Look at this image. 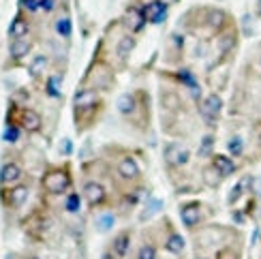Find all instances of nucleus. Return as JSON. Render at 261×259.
Segmentation results:
<instances>
[{
  "label": "nucleus",
  "instance_id": "58836bf2",
  "mask_svg": "<svg viewBox=\"0 0 261 259\" xmlns=\"http://www.w3.org/2000/svg\"><path fill=\"white\" fill-rule=\"evenodd\" d=\"M201 259H205V257H201Z\"/></svg>",
  "mask_w": 261,
  "mask_h": 259
},
{
  "label": "nucleus",
  "instance_id": "c9c22d12",
  "mask_svg": "<svg viewBox=\"0 0 261 259\" xmlns=\"http://www.w3.org/2000/svg\"><path fill=\"white\" fill-rule=\"evenodd\" d=\"M26 259H39V257H26Z\"/></svg>",
  "mask_w": 261,
  "mask_h": 259
},
{
  "label": "nucleus",
  "instance_id": "f257e3e1",
  "mask_svg": "<svg viewBox=\"0 0 261 259\" xmlns=\"http://www.w3.org/2000/svg\"><path fill=\"white\" fill-rule=\"evenodd\" d=\"M43 189L49 195H64L71 189V176L67 169H49L43 176Z\"/></svg>",
  "mask_w": 261,
  "mask_h": 259
},
{
  "label": "nucleus",
  "instance_id": "7ed1b4c3",
  "mask_svg": "<svg viewBox=\"0 0 261 259\" xmlns=\"http://www.w3.org/2000/svg\"><path fill=\"white\" fill-rule=\"evenodd\" d=\"M163 157H165V163L171 165V167H182V165H187L189 163V159H191V152L184 146L180 144H167L165 148V152H163Z\"/></svg>",
  "mask_w": 261,
  "mask_h": 259
},
{
  "label": "nucleus",
  "instance_id": "ddd939ff",
  "mask_svg": "<svg viewBox=\"0 0 261 259\" xmlns=\"http://www.w3.org/2000/svg\"><path fill=\"white\" fill-rule=\"evenodd\" d=\"M114 253L118 255V257H124L126 253H128V249H130V234L128 231H120L114 238Z\"/></svg>",
  "mask_w": 261,
  "mask_h": 259
},
{
  "label": "nucleus",
  "instance_id": "c756f323",
  "mask_svg": "<svg viewBox=\"0 0 261 259\" xmlns=\"http://www.w3.org/2000/svg\"><path fill=\"white\" fill-rule=\"evenodd\" d=\"M19 3H21V7L28 9V11H37V9H41V0H19Z\"/></svg>",
  "mask_w": 261,
  "mask_h": 259
},
{
  "label": "nucleus",
  "instance_id": "2f4dec72",
  "mask_svg": "<svg viewBox=\"0 0 261 259\" xmlns=\"http://www.w3.org/2000/svg\"><path fill=\"white\" fill-rule=\"evenodd\" d=\"M41 9L45 11V13H49V11L54 9V0H41Z\"/></svg>",
  "mask_w": 261,
  "mask_h": 259
},
{
  "label": "nucleus",
  "instance_id": "39448f33",
  "mask_svg": "<svg viewBox=\"0 0 261 259\" xmlns=\"http://www.w3.org/2000/svg\"><path fill=\"white\" fill-rule=\"evenodd\" d=\"M21 176H24L21 174V167L11 161V163H5L3 169H0V185L3 187H13L21 180Z\"/></svg>",
  "mask_w": 261,
  "mask_h": 259
},
{
  "label": "nucleus",
  "instance_id": "f8f14e48",
  "mask_svg": "<svg viewBox=\"0 0 261 259\" xmlns=\"http://www.w3.org/2000/svg\"><path fill=\"white\" fill-rule=\"evenodd\" d=\"M212 165H214L216 169H219V174H221L223 178L231 176L233 171H236V163H233V159L225 157V154H214V157H212Z\"/></svg>",
  "mask_w": 261,
  "mask_h": 259
},
{
  "label": "nucleus",
  "instance_id": "9b49d317",
  "mask_svg": "<svg viewBox=\"0 0 261 259\" xmlns=\"http://www.w3.org/2000/svg\"><path fill=\"white\" fill-rule=\"evenodd\" d=\"M41 124H43V120H41V116H39L35 110L26 107V110L21 112V126H24L28 133H37V131H41Z\"/></svg>",
  "mask_w": 261,
  "mask_h": 259
},
{
  "label": "nucleus",
  "instance_id": "423d86ee",
  "mask_svg": "<svg viewBox=\"0 0 261 259\" xmlns=\"http://www.w3.org/2000/svg\"><path fill=\"white\" fill-rule=\"evenodd\" d=\"M84 199L88 201L90 208L101 206L105 201V189L99 185V182H88V185L84 187Z\"/></svg>",
  "mask_w": 261,
  "mask_h": 259
},
{
  "label": "nucleus",
  "instance_id": "7c9ffc66",
  "mask_svg": "<svg viewBox=\"0 0 261 259\" xmlns=\"http://www.w3.org/2000/svg\"><path fill=\"white\" fill-rule=\"evenodd\" d=\"M212 142H214V139H212L210 135H208V137H203V148L199 150V152H201V154H205V152H208V150L212 148Z\"/></svg>",
  "mask_w": 261,
  "mask_h": 259
},
{
  "label": "nucleus",
  "instance_id": "e433bc0d",
  "mask_svg": "<svg viewBox=\"0 0 261 259\" xmlns=\"http://www.w3.org/2000/svg\"><path fill=\"white\" fill-rule=\"evenodd\" d=\"M259 144H261V135H259Z\"/></svg>",
  "mask_w": 261,
  "mask_h": 259
},
{
  "label": "nucleus",
  "instance_id": "4be33fe9",
  "mask_svg": "<svg viewBox=\"0 0 261 259\" xmlns=\"http://www.w3.org/2000/svg\"><path fill=\"white\" fill-rule=\"evenodd\" d=\"M80 195L77 193H69L67 195V199H64V208H67V212H71V214H75V212H80Z\"/></svg>",
  "mask_w": 261,
  "mask_h": 259
},
{
  "label": "nucleus",
  "instance_id": "c85d7f7f",
  "mask_svg": "<svg viewBox=\"0 0 261 259\" xmlns=\"http://www.w3.org/2000/svg\"><path fill=\"white\" fill-rule=\"evenodd\" d=\"M146 210H148V212H144V214H141V219H144V221H146V219H150L152 214H156V212L161 210V201L152 197V199H150V206H146Z\"/></svg>",
  "mask_w": 261,
  "mask_h": 259
},
{
  "label": "nucleus",
  "instance_id": "2eb2a0df",
  "mask_svg": "<svg viewBox=\"0 0 261 259\" xmlns=\"http://www.w3.org/2000/svg\"><path fill=\"white\" fill-rule=\"evenodd\" d=\"M30 41H24V39H13V43H11V47H9V51H11V56H13L15 60H19V58H24L26 54L30 51Z\"/></svg>",
  "mask_w": 261,
  "mask_h": 259
},
{
  "label": "nucleus",
  "instance_id": "a211bd4d",
  "mask_svg": "<svg viewBox=\"0 0 261 259\" xmlns=\"http://www.w3.org/2000/svg\"><path fill=\"white\" fill-rule=\"evenodd\" d=\"M47 71V56H35V60L30 62V67H28V73L32 75V77H41L43 73Z\"/></svg>",
  "mask_w": 261,
  "mask_h": 259
},
{
  "label": "nucleus",
  "instance_id": "cd10ccee",
  "mask_svg": "<svg viewBox=\"0 0 261 259\" xmlns=\"http://www.w3.org/2000/svg\"><path fill=\"white\" fill-rule=\"evenodd\" d=\"M137 259H156V249L152 244H144L137 253Z\"/></svg>",
  "mask_w": 261,
  "mask_h": 259
},
{
  "label": "nucleus",
  "instance_id": "0eeeda50",
  "mask_svg": "<svg viewBox=\"0 0 261 259\" xmlns=\"http://www.w3.org/2000/svg\"><path fill=\"white\" fill-rule=\"evenodd\" d=\"M118 174L124 180H137L141 171H139V165L133 157H122L120 163H118Z\"/></svg>",
  "mask_w": 261,
  "mask_h": 259
},
{
  "label": "nucleus",
  "instance_id": "20e7f679",
  "mask_svg": "<svg viewBox=\"0 0 261 259\" xmlns=\"http://www.w3.org/2000/svg\"><path fill=\"white\" fill-rule=\"evenodd\" d=\"M180 219L189 229H195V225L201 221V203L199 201H189L180 208Z\"/></svg>",
  "mask_w": 261,
  "mask_h": 259
},
{
  "label": "nucleus",
  "instance_id": "f704fd0d",
  "mask_svg": "<svg viewBox=\"0 0 261 259\" xmlns=\"http://www.w3.org/2000/svg\"><path fill=\"white\" fill-rule=\"evenodd\" d=\"M255 11H257V15L261 17V0H257V7H255Z\"/></svg>",
  "mask_w": 261,
  "mask_h": 259
},
{
  "label": "nucleus",
  "instance_id": "f03ea898",
  "mask_svg": "<svg viewBox=\"0 0 261 259\" xmlns=\"http://www.w3.org/2000/svg\"><path fill=\"white\" fill-rule=\"evenodd\" d=\"M221 112H223V99H221V96L216 94V92H212V94L205 96L203 103H201V107H199V114H201L203 122L208 124V126H214V124H216Z\"/></svg>",
  "mask_w": 261,
  "mask_h": 259
},
{
  "label": "nucleus",
  "instance_id": "473e14b6",
  "mask_svg": "<svg viewBox=\"0 0 261 259\" xmlns=\"http://www.w3.org/2000/svg\"><path fill=\"white\" fill-rule=\"evenodd\" d=\"M62 150H64V154H69V152H71V144H69V139H64V148L60 146V152H62Z\"/></svg>",
  "mask_w": 261,
  "mask_h": 259
},
{
  "label": "nucleus",
  "instance_id": "6ab92c4d",
  "mask_svg": "<svg viewBox=\"0 0 261 259\" xmlns=\"http://www.w3.org/2000/svg\"><path fill=\"white\" fill-rule=\"evenodd\" d=\"M221 174H219V169H216L214 165H210V167H205V171H203V180L208 182L210 187H219V182H221Z\"/></svg>",
  "mask_w": 261,
  "mask_h": 259
},
{
  "label": "nucleus",
  "instance_id": "dca6fc26",
  "mask_svg": "<svg viewBox=\"0 0 261 259\" xmlns=\"http://www.w3.org/2000/svg\"><path fill=\"white\" fill-rule=\"evenodd\" d=\"M118 112H120L122 116H128V114H133L135 112V96L133 94H120L118 96Z\"/></svg>",
  "mask_w": 261,
  "mask_h": 259
},
{
  "label": "nucleus",
  "instance_id": "412c9836",
  "mask_svg": "<svg viewBox=\"0 0 261 259\" xmlns=\"http://www.w3.org/2000/svg\"><path fill=\"white\" fill-rule=\"evenodd\" d=\"M133 47H135V39H133V37H124V39L120 41V45H118V56L126 58L128 54L133 51Z\"/></svg>",
  "mask_w": 261,
  "mask_h": 259
},
{
  "label": "nucleus",
  "instance_id": "4468645a",
  "mask_svg": "<svg viewBox=\"0 0 261 259\" xmlns=\"http://www.w3.org/2000/svg\"><path fill=\"white\" fill-rule=\"evenodd\" d=\"M26 35H28V21L21 15H17L13 19V24H11V28H9V37L11 39H24Z\"/></svg>",
  "mask_w": 261,
  "mask_h": 259
},
{
  "label": "nucleus",
  "instance_id": "72a5a7b5",
  "mask_svg": "<svg viewBox=\"0 0 261 259\" xmlns=\"http://www.w3.org/2000/svg\"><path fill=\"white\" fill-rule=\"evenodd\" d=\"M161 3H163V5H165V7H169V5H176V3H178V0H161Z\"/></svg>",
  "mask_w": 261,
  "mask_h": 259
},
{
  "label": "nucleus",
  "instance_id": "f3484780",
  "mask_svg": "<svg viewBox=\"0 0 261 259\" xmlns=\"http://www.w3.org/2000/svg\"><path fill=\"white\" fill-rule=\"evenodd\" d=\"M165 249H167L169 253H173V255H180V253L184 251V238H182L180 234L171 231V234H169V238L165 240Z\"/></svg>",
  "mask_w": 261,
  "mask_h": 259
},
{
  "label": "nucleus",
  "instance_id": "9d476101",
  "mask_svg": "<svg viewBox=\"0 0 261 259\" xmlns=\"http://www.w3.org/2000/svg\"><path fill=\"white\" fill-rule=\"evenodd\" d=\"M251 189H253V176H244V178H240V180H238V185L229 191V195H227V201H229V203H236L240 197H244L246 193H251Z\"/></svg>",
  "mask_w": 261,
  "mask_h": 259
},
{
  "label": "nucleus",
  "instance_id": "5701e85b",
  "mask_svg": "<svg viewBox=\"0 0 261 259\" xmlns=\"http://www.w3.org/2000/svg\"><path fill=\"white\" fill-rule=\"evenodd\" d=\"M219 45H221V51L227 54L231 47H236V32H227V35H223L219 39Z\"/></svg>",
  "mask_w": 261,
  "mask_h": 259
},
{
  "label": "nucleus",
  "instance_id": "4c0bfd02",
  "mask_svg": "<svg viewBox=\"0 0 261 259\" xmlns=\"http://www.w3.org/2000/svg\"><path fill=\"white\" fill-rule=\"evenodd\" d=\"M259 62H261V56H259Z\"/></svg>",
  "mask_w": 261,
  "mask_h": 259
},
{
  "label": "nucleus",
  "instance_id": "bb28decb",
  "mask_svg": "<svg viewBox=\"0 0 261 259\" xmlns=\"http://www.w3.org/2000/svg\"><path fill=\"white\" fill-rule=\"evenodd\" d=\"M5 142H9V144H15L17 139H19V128L15 126V124H9L7 128H5Z\"/></svg>",
  "mask_w": 261,
  "mask_h": 259
},
{
  "label": "nucleus",
  "instance_id": "b1692460",
  "mask_svg": "<svg viewBox=\"0 0 261 259\" xmlns=\"http://www.w3.org/2000/svg\"><path fill=\"white\" fill-rule=\"evenodd\" d=\"M114 223H116L114 214H103V217L96 219V229H99V231H107V229L114 227Z\"/></svg>",
  "mask_w": 261,
  "mask_h": 259
},
{
  "label": "nucleus",
  "instance_id": "aec40b11",
  "mask_svg": "<svg viewBox=\"0 0 261 259\" xmlns=\"http://www.w3.org/2000/svg\"><path fill=\"white\" fill-rule=\"evenodd\" d=\"M56 32L60 37H64V39H69L71 37V32H73V26H71V19L69 17H60L58 21H56Z\"/></svg>",
  "mask_w": 261,
  "mask_h": 259
},
{
  "label": "nucleus",
  "instance_id": "1a4fd4ad",
  "mask_svg": "<svg viewBox=\"0 0 261 259\" xmlns=\"http://www.w3.org/2000/svg\"><path fill=\"white\" fill-rule=\"evenodd\" d=\"M144 15H146V21H150V24H161L167 17V7L161 0H154V3H150L144 9Z\"/></svg>",
  "mask_w": 261,
  "mask_h": 259
},
{
  "label": "nucleus",
  "instance_id": "393cba45",
  "mask_svg": "<svg viewBox=\"0 0 261 259\" xmlns=\"http://www.w3.org/2000/svg\"><path fill=\"white\" fill-rule=\"evenodd\" d=\"M227 148H229V152H231L233 157H242V152H244V142H242V137H231L229 144H227Z\"/></svg>",
  "mask_w": 261,
  "mask_h": 259
},
{
  "label": "nucleus",
  "instance_id": "a878e982",
  "mask_svg": "<svg viewBox=\"0 0 261 259\" xmlns=\"http://www.w3.org/2000/svg\"><path fill=\"white\" fill-rule=\"evenodd\" d=\"M60 82H62L60 77H49V80H47L45 92L51 96V99H58V96H60V90H58V84H60Z\"/></svg>",
  "mask_w": 261,
  "mask_h": 259
},
{
  "label": "nucleus",
  "instance_id": "6e6552de",
  "mask_svg": "<svg viewBox=\"0 0 261 259\" xmlns=\"http://www.w3.org/2000/svg\"><path fill=\"white\" fill-rule=\"evenodd\" d=\"M28 195H30L28 187H24V185L11 187L9 197L5 199V203H7V206H11V208H21V206H24V203L28 201Z\"/></svg>",
  "mask_w": 261,
  "mask_h": 259
}]
</instances>
